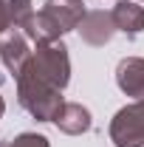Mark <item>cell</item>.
<instances>
[{"mask_svg":"<svg viewBox=\"0 0 144 147\" xmlns=\"http://www.w3.org/2000/svg\"><path fill=\"white\" fill-rule=\"evenodd\" d=\"M17 96H20V105L40 122H54L59 108L65 105L59 96V88L48 85L45 79H40L28 68H23V74L17 76Z\"/></svg>","mask_w":144,"mask_h":147,"instance_id":"cell-1","label":"cell"},{"mask_svg":"<svg viewBox=\"0 0 144 147\" xmlns=\"http://www.w3.org/2000/svg\"><path fill=\"white\" fill-rule=\"evenodd\" d=\"M26 68L37 74L40 79H45L54 88H65L71 79V59H68V48L62 42H48V45H37L31 59L26 62Z\"/></svg>","mask_w":144,"mask_h":147,"instance_id":"cell-2","label":"cell"},{"mask_svg":"<svg viewBox=\"0 0 144 147\" xmlns=\"http://www.w3.org/2000/svg\"><path fill=\"white\" fill-rule=\"evenodd\" d=\"M110 139L116 147H144V99L122 108L110 122Z\"/></svg>","mask_w":144,"mask_h":147,"instance_id":"cell-3","label":"cell"},{"mask_svg":"<svg viewBox=\"0 0 144 147\" xmlns=\"http://www.w3.org/2000/svg\"><path fill=\"white\" fill-rule=\"evenodd\" d=\"M0 59H3V65H6L9 71L14 74V76H20V74H23L26 62L31 59V51H28L26 31H17V28H11V31L0 34Z\"/></svg>","mask_w":144,"mask_h":147,"instance_id":"cell-4","label":"cell"},{"mask_svg":"<svg viewBox=\"0 0 144 147\" xmlns=\"http://www.w3.org/2000/svg\"><path fill=\"white\" fill-rule=\"evenodd\" d=\"M79 34L90 45H105V42H110V37L116 34L113 14H108V11H88L82 17V23H79Z\"/></svg>","mask_w":144,"mask_h":147,"instance_id":"cell-5","label":"cell"},{"mask_svg":"<svg viewBox=\"0 0 144 147\" xmlns=\"http://www.w3.org/2000/svg\"><path fill=\"white\" fill-rule=\"evenodd\" d=\"M42 11L62 28V34L79 28V23H82V17H85V6H82V0H45Z\"/></svg>","mask_w":144,"mask_h":147,"instance_id":"cell-6","label":"cell"},{"mask_svg":"<svg viewBox=\"0 0 144 147\" xmlns=\"http://www.w3.org/2000/svg\"><path fill=\"white\" fill-rule=\"evenodd\" d=\"M116 82L127 96L144 99V59H139V57L122 59L119 68H116Z\"/></svg>","mask_w":144,"mask_h":147,"instance_id":"cell-7","label":"cell"},{"mask_svg":"<svg viewBox=\"0 0 144 147\" xmlns=\"http://www.w3.org/2000/svg\"><path fill=\"white\" fill-rule=\"evenodd\" d=\"M119 31L136 37L144 31V0H119V6L110 11Z\"/></svg>","mask_w":144,"mask_h":147,"instance_id":"cell-8","label":"cell"},{"mask_svg":"<svg viewBox=\"0 0 144 147\" xmlns=\"http://www.w3.org/2000/svg\"><path fill=\"white\" fill-rule=\"evenodd\" d=\"M54 125L62 133H68V136H79V133L90 130V110L76 105V102H65L59 108V113H57Z\"/></svg>","mask_w":144,"mask_h":147,"instance_id":"cell-9","label":"cell"},{"mask_svg":"<svg viewBox=\"0 0 144 147\" xmlns=\"http://www.w3.org/2000/svg\"><path fill=\"white\" fill-rule=\"evenodd\" d=\"M9 14L14 28H23L28 20L34 17V9H31V0H9Z\"/></svg>","mask_w":144,"mask_h":147,"instance_id":"cell-10","label":"cell"},{"mask_svg":"<svg viewBox=\"0 0 144 147\" xmlns=\"http://www.w3.org/2000/svg\"><path fill=\"white\" fill-rule=\"evenodd\" d=\"M0 147H51L45 136H37V133H20L17 139H9V142H0Z\"/></svg>","mask_w":144,"mask_h":147,"instance_id":"cell-11","label":"cell"},{"mask_svg":"<svg viewBox=\"0 0 144 147\" xmlns=\"http://www.w3.org/2000/svg\"><path fill=\"white\" fill-rule=\"evenodd\" d=\"M11 26V14H9V3L0 0V34H6V28Z\"/></svg>","mask_w":144,"mask_h":147,"instance_id":"cell-12","label":"cell"},{"mask_svg":"<svg viewBox=\"0 0 144 147\" xmlns=\"http://www.w3.org/2000/svg\"><path fill=\"white\" fill-rule=\"evenodd\" d=\"M3 110H6V102H3V96H0V116H3Z\"/></svg>","mask_w":144,"mask_h":147,"instance_id":"cell-13","label":"cell"}]
</instances>
